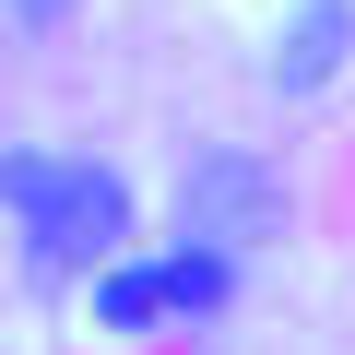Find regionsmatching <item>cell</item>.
I'll use <instances>...</instances> for the list:
<instances>
[{
  "mask_svg": "<svg viewBox=\"0 0 355 355\" xmlns=\"http://www.w3.org/2000/svg\"><path fill=\"white\" fill-rule=\"evenodd\" d=\"M166 284H178V320H214V308L237 296V249H214V237H178V249H166Z\"/></svg>",
  "mask_w": 355,
  "mask_h": 355,
  "instance_id": "5",
  "label": "cell"
},
{
  "mask_svg": "<svg viewBox=\"0 0 355 355\" xmlns=\"http://www.w3.org/2000/svg\"><path fill=\"white\" fill-rule=\"evenodd\" d=\"M0 190H12V249L24 272H107L130 249V178L107 154H36L12 142V166H0Z\"/></svg>",
  "mask_w": 355,
  "mask_h": 355,
  "instance_id": "1",
  "label": "cell"
},
{
  "mask_svg": "<svg viewBox=\"0 0 355 355\" xmlns=\"http://www.w3.org/2000/svg\"><path fill=\"white\" fill-rule=\"evenodd\" d=\"M60 12H71V0H12V24H24V36H48Z\"/></svg>",
  "mask_w": 355,
  "mask_h": 355,
  "instance_id": "6",
  "label": "cell"
},
{
  "mask_svg": "<svg viewBox=\"0 0 355 355\" xmlns=\"http://www.w3.org/2000/svg\"><path fill=\"white\" fill-rule=\"evenodd\" d=\"M343 60H355V0H284V24L261 48V83L308 107L320 83H343Z\"/></svg>",
  "mask_w": 355,
  "mask_h": 355,
  "instance_id": "2",
  "label": "cell"
},
{
  "mask_svg": "<svg viewBox=\"0 0 355 355\" xmlns=\"http://www.w3.org/2000/svg\"><path fill=\"white\" fill-rule=\"evenodd\" d=\"M190 237H214V249L272 237V190H261L249 154H202V166H190Z\"/></svg>",
  "mask_w": 355,
  "mask_h": 355,
  "instance_id": "3",
  "label": "cell"
},
{
  "mask_svg": "<svg viewBox=\"0 0 355 355\" xmlns=\"http://www.w3.org/2000/svg\"><path fill=\"white\" fill-rule=\"evenodd\" d=\"M83 320H95V343H142V331H166V320H178L166 249H154V261H107V272H83Z\"/></svg>",
  "mask_w": 355,
  "mask_h": 355,
  "instance_id": "4",
  "label": "cell"
}]
</instances>
